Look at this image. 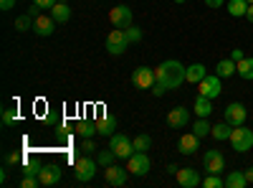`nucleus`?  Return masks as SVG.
I'll return each mask as SVG.
<instances>
[{
	"label": "nucleus",
	"mask_w": 253,
	"mask_h": 188,
	"mask_svg": "<svg viewBox=\"0 0 253 188\" xmlns=\"http://www.w3.org/2000/svg\"><path fill=\"white\" fill-rule=\"evenodd\" d=\"M248 3H253V0H248Z\"/></svg>",
	"instance_id": "46"
},
{
	"label": "nucleus",
	"mask_w": 253,
	"mask_h": 188,
	"mask_svg": "<svg viewBox=\"0 0 253 188\" xmlns=\"http://www.w3.org/2000/svg\"><path fill=\"white\" fill-rule=\"evenodd\" d=\"M187 122H190V110H185V107H175V110H170V115H167V125H170L172 130L185 127Z\"/></svg>",
	"instance_id": "17"
},
{
	"label": "nucleus",
	"mask_w": 253,
	"mask_h": 188,
	"mask_svg": "<svg viewBox=\"0 0 253 188\" xmlns=\"http://www.w3.org/2000/svg\"><path fill=\"white\" fill-rule=\"evenodd\" d=\"M109 20L114 28H129L132 26V8L129 5H114L109 10Z\"/></svg>",
	"instance_id": "11"
},
{
	"label": "nucleus",
	"mask_w": 253,
	"mask_h": 188,
	"mask_svg": "<svg viewBox=\"0 0 253 188\" xmlns=\"http://www.w3.org/2000/svg\"><path fill=\"white\" fill-rule=\"evenodd\" d=\"M15 122H18V110L15 107H5L3 110V125L10 127V125H15Z\"/></svg>",
	"instance_id": "34"
},
{
	"label": "nucleus",
	"mask_w": 253,
	"mask_h": 188,
	"mask_svg": "<svg viewBox=\"0 0 253 188\" xmlns=\"http://www.w3.org/2000/svg\"><path fill=\"white\" fill-rule=\"evenodd\" d=\"M205 5H208V8H223L225 0H205Z\"/></svg>",
	"instance_id": "41"
},
{
	"label": "nucleus",
	"mask_w": 253,
	"mask_h": 188,
	"mask_svg": "<svg viewBox=\"0 0 253 188\" xmlns=\"http://www.w3.org/2000/svg\"><path fill=\"white\" fill-rule=\"evenodd\" d=\"M230 132H233V125H228L225 120H223V122H218V125H213V130H210V135H213L218 142L230 140Z\"/></svg>",
	"instance_id": "24"
},
{
	"label": "nucleus",
	"mask_w": 253,
	"mask_h": 188,
	"mask_svg": "<svg viewBox=\"0 0 253 188\" xmlns=\"http://www.w3.org/2000/svg\"><path fill=\"white\" fill-rule=\"evenodd\" d=\"M33 5H38V8H48V10H51V8L56 5V0H33Z\"/></svg>",
	"instance_id": "39"
},
{
	"label": "nucleus",
	"mask_w": 253,
	"mask_h": 188,
	"mask_svg": "<svg viewBox=\"0 0 253 188\" xmlns=\"http://www.w3.org/2000/svg\"><path fill=\"white\" fill-rule=\"evenodd\" d=\"M33 23H36V18H33L31 13H26V15H18V18H15V31L26 33V31H31V28H33Z\"/></svg>",
	"instance_id": "28"
},
{
	"label": "nucleus",
	"mask_w": 253,
	"mask_h": 188,
	"mask_svg": "<svg viewBox=\"0 0 253 188\" xmlns=\"http://www.w3.org/2000/svg\"><path fill=\"white\" fill-rule=\"evenodd\" d=\"M104 178H107V183L109 186H124L126 181H129V171L126 168H119V165H107L104 168Z\"/></svg>",
	"instance_id": "12"
},
{
	"label": "nucleus",
	"mask_w": 253,
	"mask_h": 188,
	"mask_svg": "<svg viewBox=\"0 0 253 188\" xmlns=\"http://www.w3.org/2000/svg\"><path fill=\"white\" fill-rule=\"evenodd\" d=\"M36 186H41V181L36 176H23L20 178V188H36Z\"/></svg>",
	"instance_id": "36"
},
{
	"label": "nucleus",
	"mask_w": 253,
	"mask_h": 188,
	"mask_svg": "<svg viewBox=\"0 0 253 188\" xmlns=\"http://www.w3.org/2000/svg\"><path fill=\"white\" fill-rule=\"evenodd\" d=\"M132 142H134V153H147L152 148V137L150 135H137Z\"/></svg>",
	"instance_id": "29"
},
{
	"label": "nucleus",
	"mask_w": 253,
	"mask_h": 188,
	"mask_svg": "<svg viewBox=\"0 0 253 188\" xmlns=\"http://www.w3.org/2000/svg\"><path fill=\"white\" fill-rule=\"evenodd\" d=\"M175 3H177V5H182V3H185V0H175Z\"/></svg>",
	"instance_id": "45"
},
{
	"label": "nucleus",
	"mask_w": 253,
	"mask_h": 188,
	"mask_svg": "<svg viewBox=\"0 0 253 188\" xmlns=\"http://www.w3.org/2000/svg\"><path fill=\"white\" fill-rule=\"evenodd\" d=\"M177 186H182V188H198V186H203V178H200L198 168H180L177 171Z\"/></svg>",
	"instance_id": "13"
},
{
	"label": "nucleus",
	"mask_w": 253,
	"mask_h": 188,
	"mask_svg": "<svg viewBox=\"0 0 253 188\" xmlns=\"http://www.w3.org/2000/svg\"><path fill=\"white\" fill-rule=\"evenodd\" d=\"M38 181H41V186H46V188H51V186H56L58 181H61V168L53 163V165H43L41 168V173H38Z\"/></svg>",
	"instance_id": "15"
},
{
	"label": "nucleus",
	"mask_w": 253,
	"mask_h": 188,
	"mask_svg": "<svg viewBox=\"0 0 253 188\" xmlns=\"http://www.w3.org/2000/svg\"><path fill=\"white\" fill-rule=\"evenodd\" d=\"M155 81H157V76H155V69H150V66H139L132 71V84L137 89H152Z\"/></svg>",
	"instance_id": "9"
},
{
	"label": "nucleus",
	"mask_w": 253,
	"mask_h": 188,
	"mask_svg": "<svg viewBox=\"0 0 253 188\" xmlns=\"http://www.w3.org/2000/svg\"><path fill=\"white\" fill-rule=\"evenodd\" d=\"M76 132H79L81 137H94L99 130H96V122H79V125H76Z\"/></svg>",
	"instance_id": "30"
},
{
	"label": "nucleus",
	"mask_w": 253,
	"mask_h": 188,
	"mask_svg": "<svg viewBox=\"0 0 253 188\" xmlns=\"http://www.w3.org/2000/svg\"><path fill=\"white\" fill-rule=\"evenodd\" d=\"M185 71H187V66H182L180 61H175V59L162 61V64L155 69L157 81H155V87H152V94L155 97H162L165 92L177 89L182 81H185Z\"/></svg>",
	"instance_id": "1"
},
{
	"label": "nucleus",
	"mask_w": 253,
	"mask_h": 188,
	"mask_svg": "<svg viewBox=\"0 0 253 188\" xmlns=\"http://www.w3.org/2000/svg\"><path fill=\"white\" fill-rule=\"evenodd\" d=\"M33 31L38 33V36H51L53 31H56V18L48 13V15H36V23H33Z\"/></svg>",
	"instance_id": "16"
},
{
	"label": "nucleus",
	"mask_w": 253,
	"mask_h": 188,
	"mask_svg": "<svg viewBox=\"0 0 253 188\" xmlns=\"http://www.w3.org/2000/svg\"><path fill=\"white\" fill-rule=\"evenodd\" d=\"M248 0H228L225 8H228V15H233V18H246V10H248Z\"/></svg>",
	"instance_id": "23"
},
{
	"label": "nucleus",
	"mask_w": 253,
	"mask_h": 188,
	"mask_svg": "<svg viewBox=\"0 0 253 188\" xmlns=\"http://www.w3.org/2000/svg\"><path fill=\"white\" fill-rule=\"evenodd\" d=\"M241 79L246 81H253V56H246L243 61H238V71H236Z\"/></svg>",
	"instance_id": "26"
},
{
	"label": "nucleus",
	"mask_w": 253,
	"mask_h": 188,
	"mask_svg": "<svg viewBox=\"0 0 253 188\" xmlns=\"http://www.w3.org/2000/svg\"><path fill=\"white\" fill-rule=\"evenodd\" d=\"M114 158H117V155H114V150H112V148H109V150H101V153H96V163L101 165V168H107V165H112V163H114Z\"/></svg>",
	"instance_id": "33"
},
{
	"label": "nucleus",
	"mask_w": 253,
	"mask_h": 188,
	"mask_svg": "<svg viewBox=\"0 0 253 188\" xmlns=\"http://www.w3.org/2000/svg\"><path fill=\"white\" fill-rule=\"evenodd\" d=\"M230 59H233V61H236V64H238V61H243V59H246V54H243V49H233V51H230Z\"/></svg>",
	"instance_id": "40"
},
{
	"label": "nucleus",
	"mask_w": 253,
	"mask_h": 188,
	"mask_svg": "<svg viewBox=\"0 0 253 188\" xmlns=\"http://www.w3.org/2000/svg\"><path fill=\"white\" fill-rule=\"evenodd\" d=\"M124 33H126V41H129V44H139L142 41V28H137V26L124 28Z\"/></svg>",
	"instance_id": "35"
},
{
	"label": "nucleus",
	"mask_w": 253,
	"mask_h": 188,
	"mask_svg": "<svg viewBox=\"0 0 253 188\" xmlns=\"http://www.w3.org/2000/svg\"><path fill=\"white\" fill-rule=\"evenodd\" d=\"M230 145H233L236 153H248L253 148V130H248L246 125H238V127H233V132H230Z\"/></svg>",
	"instance_id": "2"
},
{
	"label": "nucleus",
	"mask_w": 253,
	"mask_h": 188,
	"mask_svg": "<svg viewBox=\"0 0 253 188\" xmlns=\"http://www.w3.org/2000/svg\"><path fill=\"white\" fill-rule=\"evenodd\" d=\"M96 165H99V163H96L94 158H89V155H86V158H79V160L74 163V176H76V181H79V183H89V181L96 176Z\"/></svg>",
	"instance_id": "3"
},
{
	"label": "nucleus",
	"mask_w": 253,
	"mask_h": 188,
	"mask_svg": "<svg viewBox=\"0 0 253 188\" xmlns=\"http://www.w3.org/2000/svg\"><path fill=\"white\" fill-rule=\"evenodd\" d=\"M41 168H43V165H41L38 160H26L23 165H20V173H23V176H36V178H38Z\"/></svg>",
	"instance_id": "31"
},
{
	"label": "nucleus",
	"mask_w": 253,
	"mask_h": 188,
	"mask_svg": "<svg viewBox=\"0 0 253 188\" xmlns=\"http://www.w3.org/2000/svg\"><path fill=\"white\" fill-rule=\"evenodd\" d=\"M126 46H129V41H126V33L124 28H114L109 36H107V51L112 56H122L126 51Z\"/></svg>",
	"instance_id": "7"
},
{
	"label": "nucleus",
	"mask_w": 253,
	"mask_h": 188,
	"mask_svg": "<svg viewBox=\"0 0 253 188\" xmlns=\"http://www.w3.org/2000/svg\"><path fill=\"white\" fill-rule=\"evenodd\" d=\"M210 130H213V125L208 122V117H198V120H195V125H193V132H195L200 140H203V137H208V135H210Z\"/></svg>",
	"instance_id": "27"
},
{
	"label": "nucleus",
	"mask_w": 253,
	"mask_h": 188,
	"mask_svg": "<svg viewBox=\"0 0 253 188\" xmlns=\"http://www.w3.org/2000/svg\"><path fill=\"white\" fill-rule=\"evenodd\" d=\"M51 15L56 18V23H69V20H71V8L66 3H56L51 8Z\"/></svg>",
	"instance_id": "25"
},
{
	"label": "nucleus",
	"mask_w": 253,
	"mask_h": 188,
	"mask_svg": "<svg viewBox=\"0 0 253 188\" xmlns=\"http://www.w3.org/2000/svg\"><path fill=\"white\" fill-rule=\"evenodd\" d=\"M15 8V0H0V10H10Z\"/></svg>",
	"instance_id": "42"
},
{
	"label": "nucleus",
	"mask_w": 253,
	"mask_h": 188,
	"mask_svg": "<svg viewBox=\"0 0 253 188\" xmlns=\"http://www.w3.org/2000/svg\"><path fill=\"white\" fill-rule=\"evenodd\" d=\"M94 150H96V142H94L91 137H84V142H81V153H86V155H89V153H94Z\"/></svg>",
	"instance_id": "37"
},
{
	"label": "nucleus",
	"mask_w": 253,
	"mask_h": 188,
	"mask_svg": "<svg viewBox=\"0 0 253 188\" xmlns=\"http://www.w3.org/2000/svg\"><path fill=\"white\" fill-rule=\"evenodd\" d=\"M246 20H248V23H253V3H251L248 10H246Z\"/></svg>",
	"instance_id": "43"
},
{
	"label": "nucleus",
	"mask_w": 253,
	"mask_h": 188,
	"mask_svg": "<svg viewBox=\"0 0 253 188\" xmlns=\"http://www.w3.org/2000/svg\"><path fill=\"white\" fill-rule=\"evenodd\" d=\"M246 178H248V186L253 183V168H246Z\"/></svg>",
	"instance_id": "44"
},
{
	"label": "nucleus",
	"mask_w": 253,
	"mask_h": 188,
	"mask_svg": "<svg viewBox=\"0 0 253 188\" xmlns=\"http://www.w3.org/2000/svg\"><path fill=\"white\" fill-rule=\"evenodd\" d=\"M203 171L205 173H223L225 171V158L220 150H208L203 155Z\"/></svg>",
	"instance_id": "10"
},
{
	"label": "nucleus",
	"mask_w": 253,
	"mask_h": 188,
	"mask_svg": "<svg viewBox=\"0 0 253 188\" xmlns=\"http://www.w3.org/2000/svg\"><path fill=\"white\" fill-rule=\"evenodd\" d=\"M246 117H248V110L243 107L241 102H230L228 107L223 110V120L228 125H233V127H238V125H246Z\"/></svg>",
	"instance_id": "8"
},
{
	"label": "nucleus",
	"mask_w": 253,
	"mask_h": 188,
	"mask_svg": "<svg viewBox=\"0 0 253 188\" xmlns=\"http://www.w3.org/2000/svg\"><path fill=\"white\" fill-rule=\"evenodd\" d=\"M193 110H195L198 117H210V115H213V99H208V97L198 94V97H195V104H193Z\"/></svg>",
	"instance_id": "21"
},
{
	"label": "nucleus",
	"mask_w": 253,
	"mask_h": 188,
	"mask_svg": "<svg viewBox=\"0 0 253 188\" xmlns=\"http://www.w3.org/2000/svg\"><path fill=\"white\" fill-rule=\"evenodd\" d=\"M236 71H238V64H236V61L230 59V56H228V59H220V61H218V66H215V74H218L220 79L233 76Z\"/></svg>",
	"instance_id": "20"
},
{
	"label": "nucleus",
	"mask_w": 253,
	"mask_h": 188,
	"mask_svg": "<svg viewBox=\"0 0 253 188\" xmlns=\"http://www.w3.org/2000/svg\"><path fill=\"white\" fill-rule=\"evenodd\" d=\"M150 168H152V163H150V158H147V153H132L129 158H126V171H129L132 176H137V178L147 176Z\"/></svg>",
	"instance_id": "5"
},
{
	"label": "nucleus",
	"mask_w": 253,
	"mask_h": 188,
	"mask_svg": "<svg viewBox=\"0 0 253 188\" xmlns=\"http://www.w3.org/2000/svg\"><path fill=\"white\" fill-rule=\"evenodd\" d=\"M246 186H248L246 171H230L225 176V188H246Z\"/></svg>",
	"instance_id": "22"
},
{
	"label": "nucleus",
	"mask_w": 253,
	"mask_h": 188,
	"mask_svg": "<svg viewBox=\"0 0 253 188\" xmlns=\"http://www.w3.org/2000/svg\"><path fill=\"white\" fill-rule=\"evenodd\" d=\"M203 186L205 188H223L225 181L220 178V173H208V178H203Z\"/></svg>",
	"instance_id": "32"
},
{
	"label": "nucleus",
	"mask_w": 253,
	"mask_h": 188,
	"mask_svg": "<svg viewBox=\"0 0 253 188\" xmlns=\"http://www.w3.org/2000/svg\"><path fill=\"white\" fill-rule=\"evenodd\" d=\"M220 92H223V84H220V76L218 74H208L198 84V94H203L208 99H218Z\"/></svg>",
	"instance_id": "6"
},
{
	"label": "nucleus",
	"mask_w": 253,
	"mask_h": 188,
	"mask_svg": "<svg viewBox=\"0 0 253 188\" xmlns=\"http://www.w3.org/2000/svg\"><path fill=\"white\" fill-rule=\"evenodd\" d=\"M177 150H180L182 155H193V153H198V150H200V137H198L195 132L182 135V137L177 140Z\"/></svg>",
	"instance_id": "14"
},
{
	"label": "nucleus",
	"mask_w": 253,
	"mask_h": 188,
	"mask_svg": "<svg viewBox=\"0 0 253 188\" xmlns=\"http://www.w3.org/2000/svg\"><path fill=\"white\" fill-rule=\"evenodd\" d=\"M109 148L114 150V155L117 158H122V160H126L132 153H134V142L126 137V135H122V132H114L112 137H109Z\"/></svg>",
	"instance_id": "4"
},
{
	"label": "nucleus",
	"mask_w": 253,
	"mask_h": 188,
	"mask_svg": "<svg viewBox=\"0 0 253 188\" xmlns=\"http://www.w3.org/2000/svg\"><path fill=\"white\" fill-rule=\"evenodd\" d=\"M96 130H99V135H104V137H112V135L117 132V117H112V115L104 112L101 117H96Z\"/></svg>",
	"instance_id": "18"
},
{
	"label": "nucleus",
	"mask_w": 253,
	"mask_h": 188,
	"mask_svg": "<svg viewBox=\"0 0 253 188\" xmlns=\"http://www.w3.org/2000/svg\"><path fill=\"white\" fill-rule=\"evenodd\" d=\"M205 76H208V69L203 64H190L185 71V81H190V84H200Z\"/></svg>",
	"instance_id": "19"
},
{
	"label": "nucleus",
	"mask_w": 253,
	"mask_h": 188,
	"mask_svg": "<svg viewBox=\"0 0 253 188\" xmlns=\"http://www.w3.org/2000/svg\"><path fill=\"white\" fill-rule=\"evenodd\" d=\"M5 163L8 165H23V155H20V153H8L5 155Z\"/></svg>",
	"instance_id": "38"
}]
</instances>
